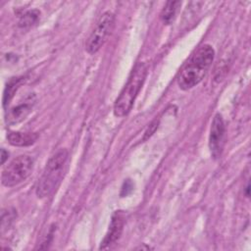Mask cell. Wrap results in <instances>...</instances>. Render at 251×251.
<instances>
[{
  "label": "cell",
  "mask_w": 251,
  "mask_h": 251,
  "mask_svg": "<svg viewBox=\"0 0 251 251\" xmlns=\"http://www.w3.org/2000/svg\"><path fill=\"white\" fill-rule=\"evenodd\" d=\"M215 57V51L209 44L200 46L189 58L177 76V85L188 90L197 85L206 75Z\"/></svg>",
  "instance_id": "1"
},
{
  "label": "cell",
  "mask_w": 251,
  "mask_h": 251,
  "mask_svg": "<svg viewBox=\"0 0 251 251\" xmlns=\"http://www.w3.org/2000/svg\"><path fill=\"white\" fill-rule=\"evenodd\" d=\"M67 160L68 151L63 148L56 151L49 158L36 186V195L38 197H48L56 190L63 178Z\"/></svg>",
  "instance_id": "2"
},
{
  "label": "cell",
  "mask_w": 251,
  "mask_h": 251,
  "mask_svg": "<svg viewBox=\"0 0 251 251\" xmlns=\"http://www.w3.org/2000/svg\"><path fill=\"white\" fill-rule=\"evenodd\" d=\"M147 75V66L144 63H138L131 72L127 82L116 99L113 112L116 117H125L131 110L134 100L141 89Z\"/></svg>",
  "instance_id": "3"
},
{
  "label": "cell",
  "mask_w": 251,
  "mask_h": 251,
  "mask_svg": "<svg viewBox=\"0 0 251 251\" xmlns=\"http://www.w3.org/2000/svg\"><path fill=\"white\" fill-rule=\"evenodd\" d=\"M32 167L33 160L30 156L20 155L16 157L2 171V184L7 187H12L23 182L30 175Z\"/></svg>",
  "instance_id": "4"
},
{
  "label": "cell",
  "mask_w": 251,
  "mask_h": 251,
  "mask_svg": "<svg viewBox=\"0 0 251 251\" xmlns=\"http://www.w3.org/2000/svg\"><path fill=\"white\" fill-rule=\"evenodd\" d=\"M115 25V16L111 12L103 13L98 19L93 30L85 43V50L89 54H95L106 42Z\"/></svg>",
  "instance_id": "5"
},
{
  "label": "cell",
  "mask_w": 251,
  "mask_h": 251,
  "mask_svg": "<svg viewBox=\"0 0 251 251\" xmlns=\"http://www.w3.org/2000/svg\"><path fill=\"white\" fill-rule=\"evenodd\" d=\"M225 137V124L222 116L216 114L210 128L209 135V148L212 156L217 159L221 156Z\"/></svg>",
  "instance_id": "6"
},
{
  "label": "cell",
  "mask_w": 251,
  "mask_h": 251,
  "mask_svg": "<svg viewBox=\"0 0 251 251\" xmlns=\"http://www.w3.org/2000/svg\"><path fill=\"white\" fill-rule=\"evenodd\" d=\"M125 225V214L122 211H116L112 217L109 229L101 242L100 249H107L112 244L116 243L123 232Z\"/></svg>",
  "instance_id": "7"
},
{
  "label": "cell",
  "mask_w": 251,
  "mask_h": 251,
  "mask_svg": "<svg viewBox=\"0 0 251 251\" xmlns=\"http://www.w3.org/2000/svg\"><path fill=\"white\" fill-rule=\"evenodd\" d=\"M34 104V95H30L25 102L17 105L16 107L12 108L6 117L7 123L10 125L18 124L25 119V117L30 113L32 106Z\"/></svg>",
  "instance_id": "8"
},
{
  "label": "cell",
  "mask_w": 251,
  "mask_h": 251,
  "mask_svg": "<svg viewBox=\"0 0 251 251\" xmlns=\"http://www.w3.org/2000/svg\"><path fill=\"white\" fill-rule=\"evenodd\" d=\"M38 138V134L35 132H9L7 139L10 144L14 146H28L33 144Z\"/></svg>",
  "instance_id": "9"
},
{
  "label": "cell",
  "mask_w": 251,
  "mask_h": 251,
  "mask_svg": "<svg viewBox=\"0 0 251 251\" xmlns=\"http://www.w3.org/2000/svg\"><path fill=\"white\" fill-rule=\"evenodd\" d=\"M180 5V2L179 1H169L167 2V4L165 5L164 9L162 10V13H161V20L163 21L164 24L166 25H170L175 17H176V14L177 12V8L178 6Z\"/></svg>",
  "instance_id": "10"
},
{
  "label": "cell",
  "mask_w": 251,
  "mask_h": 251,
  "mask_svg": "<svg viewBox=\"0 0 251 251\" xmlns=\"http://www.w3.org/2000/svg\"><path fill=\"white\" fill-rule=\"evenodd\" d=\"M23 77H15V78H12L6 88H5V92H4V97H3V105L6 106L7 104L10 103L11 99L13 98L15 92L17 91V89L20 87V85L23 83Z\"/></svg>",
  "instance_id": "11"
},
{
  "label": "cell",
  "mask_w": 251,
  "mask_h": 251,
  "mask_svg": "<svg viewBox=\"0 0 251 251\" xmlns=\"http://www.w3.org/2000/svg\"><path fill=\"white\" fill-rule=\"evenodd\" d=\"M39 20V12L37 10L27 11L21 17L19 22V25L22 27H29L35 25Z\"/></svg>",
  "instance_id": "12"
},
{
  "label": "cell",
  "mask_w": 251,
  "mask_h": 251,
  "mask_svg": "<svg viewBox=\"0 0 251 251\" xmlns=\"http://www.w3.org/2000/svg\"><path fill=\"white\" fill-rule=\"evenodd\" d=\"M158 127V122L157 121H155V122H153L150 126H149V127H148V129L145 131V134H144V139H146V138H148V137H150L153 133H154V131L156 130V128Z\"/></svg>",
  "instance_id": "13"
},
{
  "label": "cell",
  "mask_w": 251,
  "mask_h": 251,
  "mask_svg": "<svg viewBox=\"0 0 251 251\" xmlns=\"http://www.w3.org/2000/svg\"><path fill=\"white\" fill-rule=\"evenodd\" d=\"M1 157H2L1 162H2V164H4L5 161H6V159H8V152H6L4 149H2V150H1Z\"/></svg>",
  "instance_id": "14"
}]
</instances>
